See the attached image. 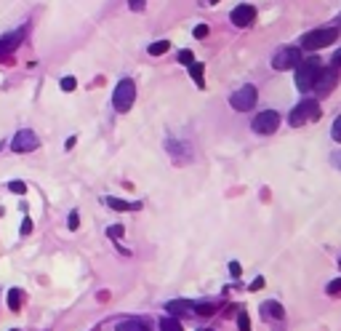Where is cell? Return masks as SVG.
Wrapping results in <instances>:
<instances>
[{
    "instance_id": "cell-24",
    "label": "cell",
    "mask_w": 341,
    "mask_h": 331,
    "mask_svg": "<svg viewBox=\"0 0 341 331\" xmlns=\"http://www.w3.org/2000/svg\"><path fill=\"white\" fill-rule=\"evenodd\" d=\"M8 190H11V192H16V195H24V192H27V184H24V182H11V184H8Z\"/></svg>"
},
{
    "instance_id": "cell-28",
    "label": "cell",
    "mask_w": 341,
    "mask_h": 331,
    "mask_svg": "<svg viewBox=\"0 0 341 331\" xmlns=\"http://www.w3.org/2000/svg\"><path fill=\"white\" fill-rule=\"evenodd\" d=\"M195 307V313H200V315H211L213 313V305H192Z\"/></svg>"
},
{
    "instance_id": "cell-26",
    "label": "cell",
    "mask_w": 341,
    "mask_h": 331,
    "mask_svg": "<svg viewBox=\"0 0 341 331\" xmlns=\"http://www.w3.org/2000/svg\"><path fill=\"white\" fill-rule=\"evenodd\" d=\"M123 233H126V230H123L120 225H112L110 230H107V235H110V238H115V241H118V238H123Z\"/></svg>"
},
{
    "instance_id": "cell-32",
    "label": "cell",
    "mask_w": 341,
    "mask_h": 331,
    "mask_svg": "<svg viewBox=\"0 0 341 331\" xmlns=\"http://www.w3.org/2000/svg\"><path fill=\"white\" fill-rule=\"evenodd\" d=\"M229 273L235 275V278H240V265L237 262H229Z\"/></svg>"
},
{
    "instance_id": "cell-33",
    "label": "cell",
    "mask_w": 341,
    "mask_h": 331,
    "mask_svg": "<svg viewBox=\"0 0 341 331\" xmlns=\"http://www.w3.org/2000/svg\"><path fill=\"white\" fill-rule=\"evenodd\" d=\"M331 61H333V67L339 70V67H341V48H339L336 53H333V59H331Z\"/></svg>"
},
{
    "instance_id": "cell-5",
    "label": "cell",
    "mask_w": 341,
    "mask_h": 331,
    "mask_svg": "<svg viewBox=\"0 0 341 331\" xmlns=\"http://www.w3.org/2000/svg\"><path fill=\"white\" fill-rule=\"evenodd\" d=\"M299 61H301V51L296 48V45H283V48L275 51L272 67L277 72H285V70H296Z\"/></svg>"
},
{
    "instance_id": "cell-17",
    "label": "cell",
    "mask_w": 341,
    "mask_h": 331,
    "mask_svg": "<svg viewBox=\"0 0 341 331\" xmlns=\"http://www.w3.org/2000/svg\"><path fill=\"white\" fill-rule=\"evenodd\" d=\"M160 331H184V329H181L179 321L168 315V318H160Z\"/></svg>"
},
{
    "instance_id": "cell-16",
    "label": "cell",
    "mask_w": 341,
    "mask_h": 331,
    "mask_svg": "<svg viewBox=\"0 0 341 331\" xmlns=\"http://www.w3.org/2000/svg\"><path fill=\"white\" fill-rule=\"evenodd\" d=\"M189 75H192V80H195V86L197 88H203L205 86V83H203V64H197V61H195V64H189Z\"/></svg>"
},
{
    "instance_id": "cell-38",
    "label": "cell",
    "mask_w": 341,
    "mask_h": 331,
    "mask_svg": "<svg viewBox=\"0 0 341 331\" xmlns=\"http://www.w3.org/2000/svg\"><path fill=\"white\" fill-rule=\"evenodd\" d=\"M339 265H341V262H339Z\"/></svg>"
},
{
    "instance_id": "cell-35",
    "label": "cell",
    "mask_w": 341,
    "mask_h": 331,
    "mask_svg": "<svg viewBox=\"0 0 341 331\" xmlns=\"http://www.w3.org/2000/svg\"><path fill=\"white\" fill-rule=\"evenodd\" d=\"M333 163H339V166H341V152H336V155H333Z\"/></svg>"
},
{
    "instance_id": "cell-7",
    "label": "cell",
    "mask_w": 341,
    "mask_h": 331,
    "mask_svg": "<svg viewBox=\"0 0 341 331\" xmlns=\"http://www.w3.org/2000/svg\"><path fill=\"white\" fill-rule=\"evenodd\" d=\"M37 144H40V139H37L35 131L21 128V131H16V136L11 139V150L13 152H32V150H37Z\"/></svg>"
},
{
    "instance_id": "cell-27",
    "label": "cell",
    "mask_w": 341,
    "mask_h": 331,
    "mask_svg": "<svg viewBox=\"0 0 341 331\" xmlns=\"http://www.w3.org/2000/svg\"><path fill=\"white\" fill-rule=\"evenodd\" d=\"M192 35H195L197 40H203V37H208V27L205 24H197L195 29H192Z\"/></svg>"
},
{
    "instance_id": "cell-4",
    "label": "cell",
    "mask_w": 341,
    "mask_h": 331,
    "mask_svg": "<svg viewBox=\"0 0 341 331\" xmlns=\"http://www.w3.org/2000/svg\"><path fill=\"white\" fill-rule=\"evenodd\" d=\"M336 37H339V32L333 27H320V29H312V32H307L304 37H301V45H304L307 51H317V48L331 45Z\"/></svg>"
},
{
    "instance_id": "cell-14",
    "label": "cell",
    "mask_w": 341,
    "mask_h": 331,
    "mask_svg": "<svg viewBox=\"0 0 341 331\" xmlns=\"http://www.w3.org/2000/svg\"><path fill=\"white\" fill-rule=\"evenodd\" d=\"M115 329L118 331H150V326L144 321H120V323H115Z\"/></svg>"
},
{
    "instance_id": "cell-22",
    "label": "cell",
    "mask_w": 341,
    "mask_h": 331,
    "mask_svg": "<svg viewBox=\"0 0 341 331\" xmlns=\"http://www.w3.org/2000/svg\"><path fill=\"white\" fill-rule=\"evenodd\" d=\"M77 80L72 78V75H67V78H61V91H75Z\"/></svg>"
},
{
    "instance_id": "cell-2",
    "label": "cell",
    "mask_w": 341,
    "mask_h": 331,
    "mask_svg": "<svg viewBox=\"0 0 341 331\" xmlns=\"http://www.w3.org/2000/svg\"><path fill=\"white\" fill-rule=\"evenodd\" d=\"M134 99H136V83L131 80V78H123L118 83V88H115V94H112L115 110H118V112H128L131 104H134Z\"/></svg>"
},
{
    "instance_id": "cell-21",
    "label": "cell",
    "mask_w": 341,
    "mask_h": 331,
    "mask_svg": "<svg viewBox=\"0 0 341 331\" xmlns=\"http://www.w3.org/2000/svg\"><path fill=\"white\" fill-rule=\"evenodd\" d=\"M237 329H240V331H251V321H248V315H245V313H240V315H237Z\"/></svg>"
},
{
    "instance_id": "cell-1",
    "label": "cell",
    "mask_w": 341,
    "mask_h": 331,
    "mask_svg": "<svg viewBox=\"0 0 341 331\" xmlns=\"http://www.w3.org/2000/svg\"><path fill=\"white\" fill-rule=\"evenodd\" d=\"M320 70H323V64H320V59H317V56L301 59L299 67H296V88H299V91H309V88L315 86V80H317V75H320Z\"/></svg>"
},
{
    "instance_id": "cell-8",
    "label": "cell",
    "mask_w": 341,
    "mask_h": 331,
    "mask_svg": "<svg viewBox=\"0 0 341 331\" xmlns=\"http://www.w3.org/2000/svg\"><path fill=\"white\" fill-rule=\"evenodd\" d=\"M253 131L256 134H275L277 126H280V115H277L275 110H267V112H259L253 118Z\"/></svg>"
},
{
    "instance_id": "cell-25",
    "label": "cell",
    "mask_w": 341,
    "mask_h": 331,
    "mask_svg": "<svg viewBox=\"0 0 341 331\" xmlns=\"http://www.w3.org/2000/svg\"><path fill=\"white\" fill-rule=\"evenodd\" d=\"M331 134H333V139L336 142H341V115L336 120H333V128H331Z\"/></svg>"
},
{
    "instance_id": "cell-30",
    "label": "cell",
    "mask_w": 341,
    "mask_h": 331,
    "mask_svg": "<svg viewBox=\"0 0 341 331\" xmlns=\"http://www.w3.org/2000/svg\"><path fill=\"white\" fill-rule=\"evenodd\" d=\"M32 233V219H24L21 222V235H29Z\"/></svg>"
},
{
    "instance_id": "cell-19",
    "label": "cell",
    "mask_w": 341,
    "mask_h": 331,
    "mask_svg": "<svg viewBox=\"0 0 341 331\" xmlns=\"http://www.w3.org/2000/svg\"><path fill=\"white\" fill-rule=\"evenodd\" d=\"M8 307H11V310H19V307H21V291L19 289L8 291Z\"/></svg>"
},
{
    "instance_id": "cell-12",
    "label": "cell",
    "mask_w": 341,
    "mask_h": 331,
    "mask_svg": "<svg viewBox=\"0 0 341 331\" xmlns=\"http://www.w3.org/2000/svg\"><path fill=\"white\" fill-rule=\"evenodd\" d=\"M261 315H269V318H275V321H283L285 318V307L280 305V302H264L261 305Z\"/></svg>"
},
{
    "instance_id": "cell-23",
    "label": "cell",
    "mask_w": 341,
    "mask_h": 331,
    "mask_svg": "<svg viewBox=\"0 0 341 331\" xmlns=\"http://www.w3.org/2000/svg\"><path fill=\"white\" fill-rule=\"evenodd\" d=\"M325 291H328L331 297H336V294H341V278H336V281H331V283H328V289H325Z\"/></svg>"
},
{
    "instance_id": "cell-10",
    "label": "cell",
    "mask_w": 341,
    "mask_h": 331,
    "mask_svg": "<svg viewBox=\"0 0 341 331\" xmlns=\"http://www.w3.org/2000/svg\"><path fill=\"white\" fill-rule=\"evenodd\" d=\"M229 19H232V24H235V27H251L253 19H256V8H253V5H248V3H243V5H237V8H232Z\"/></svg>"
},
{
    "instance_id": "cell-11",
    "label": "cell",
    "mask_w": 341,
    "mask_h": 331,
    "mask_svg": "<svg viewBox=\"0 0 341 331\" xmlns=\"http://www.w3.org/2000/svg\"><path fill=\"white\" fill-rule=\"evenodd\" d=\"M21 37H24V29H16V32H11V35H3V37H0V59H8L11 53L19 48Z\"/></svg>"
},
{
    "instance_id": "cell-20",
    "label": "cell",
    "mask_w": 341,
    "mask_h": 331,
    "mask_svg": "<svg viewBox=\"0 0 341 331\" xmlns=\"http://www.w3.org/2000/svg\"><path fill=\"white\" fill-rule=\"evenodd\" d=\"M179 61H181V64H195V53H192L189 48H184V51H179Z\"/></svg>"
},
{
    "instance_id": "cell-34",
    "label": "cell",
    "mask_w": 341,
    "mask_h": 331,
    "mask_svg": "<svg viewBox=\"0 0 341 331\" xmlns=\"http://www.w3.org/2000/svg\"><path fill=\"white\" fill-rule=\"evenodd\" d=\"M261 286H264V278H256V281L251 283V291H259Z\"/></svg>"
},
{
    "instance_id": "cell-6",
    "label": "cell",
    "mask_w": 341,
    "mask_h": 331,
    "mask_svg": "<svg viewBox=\"0 0 341 331\" xmlns=\"http://www.w3.org/2000/svg\"><path fill=\"white\" fill-rule=\"evenodd\" d=\"M336 83H339V70L336 67H323L312 88L317 91V96H325V94H331V91L336 88Z\"/></svg>"
},
{
    "instance_id": "cell-15",
    "label": "cell",
    "mask_w": 341,
    "mask_h": 331,
    "mask_svg": "<svg viewBox=\"0 0 341 331\" xmlns=\"http://www.w3.org/2000/svg\"><path fill=\"white\" fill-rule=\"evenodd\" d=\"M107 206L115 211H136L139 203H128V201H120V198H107Z\"/></svg>"
},
{
    "instance_id": "cell-3",
    "label": "cell",
    "mask_w": 341,
    "mask_h": 331,
    "mask_svg": "<svg viewBox=\"0 0 341 331\" xmlns=\"http://www.w3.org/2000/svg\"><path fill=\"white\" fill-rule=\"evenodd\" d=\"M317 118H320V104L315 99H304V102H299L293 107V112L288 115V123L291 126H304V123L317 120Z\"/></svg>"
},
{
    "instance_id": "cell-9",
    "label": "cell",
    "mask_w": 341,
    "mask_h": 331,
    "mask_svg": "<svg viewBox=\"0 0 341 331\" xmlns=\"http://www.w3.org/2000/svg\"><path fill=\"white\" fill-rule=\"evenodd\" d=\"M229 104L235 107L237 112L251 110V107L256 104V88H253V86H243V88H237L235 94L229 96Z\"/></svg>"
},
{
    "instance_id": "cell-18",
    "label": "cell",
    "mask_w": 341,
    "mask_h": 331,
    "mask_svg": "<svg viewBox=\"0 0 341 331\" xmlns=\"http://www.w3.org/2000/svg\"><path fill=\"white\" fill-rule=\"evenodd\" d=\"M168 48H170V43H168V40H158V43H152L147 51H150L152 56H163V53H166Z\"/></svg>"
},
{
    "instance_id": "cell-31",
    "label": "cell",
    "mask_w": 341,
    "mask_h": 331,
    "mask_svg": "<svg viewBox=\"0 0 341 331\" xmlns=\"http://www.w3.org/2000/svg\"><path fill=\"white\" fill-rule=\"evenodd\" d=\"M131 11H144V0H131Z\"/></svg>"
},
{
    "instance_id": "cell-37",
    "label": "cell",
    "mask_w": 341,
    "mask_h": 331,
    "mask_svg": "<svg viewBox=\"0 0 341 331\" xmlns=\"http://www.w3.org/2000/svg\"><path fill=\"white\" fill-rule=\"evenodd\" d=\"M203 331H211V329H203Z\"/></svg>"
},
{
    "instance_id": "cell-13",
    "label": "cell",
    "mask_w": 341,
    "mask_h": 331,
    "mask_svg": "<svg viewBox=\"0 0 341 331\" xmlns=\"http://www.w3.org/2000/svg\"><path fill=\"white\" fill-rule=\"evenodd\" d=\"M168 313H170V315H189V313H195V307H192L189 302L176 299V302H168Z\"/></svg>"
},
{
    "instance_id": "cell-36",
    "label": "cell",
    "mask_w": 341,
    "mask_h": 331,
    "mask_svg": "<svg viewBox=\"0 0 341 331\" xmlns=\"http://www.w3.org/2000/svg\"><path fill=\"white\" fill-rule=\"evenodd\" d=\"M208 3H219V0H208Z\"/></svg>"
},
{
    "instance_id": "cell-29",
    "label": "cell",
    "mask_w": 341,
    "mask_h": 331,
    "mask_svg": "<svg viewBox=\"0 0 341 331\" xmlns=\"http://www.w3.org/2000/svg\"><path fill=\"white\" fill-rule=\"evenodd\" d=\"M67 225H69V230H77V227H80V217H77V211L69 214V222H67Z\"/></svg>"
}]
</instances>
